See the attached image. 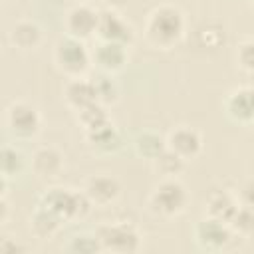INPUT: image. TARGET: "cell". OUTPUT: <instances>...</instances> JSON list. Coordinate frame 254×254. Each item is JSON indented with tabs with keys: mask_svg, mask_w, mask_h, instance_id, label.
I'll return each instance as SVG.
<instances>
[{
	"mask_svg": "<svg viewBox=\"0 0 254 254\" xmlns=\"http://www.w3.org/2000/svg\"><path fill=\"white\" fill-rule=\"evenodd\" d=\"M62 167V157L54 149H40L34 155V169L40 177H52Z\"/></svg>",
	"mask_w": 254,
	"mask_h": 254,
	"instance_id": "4fadbf2b",
	"label": "cell"
},
{
	"mask_svg": "<svg viewBox=\"0 0 254 254\" xmlns=\"http://www.w3.org/2000/svg\"><path fill=\"white\" fill-rule=\"evenodd\" d=\"M97 18L99 14H95L91 8L87 6H77L69 12L67 16V30L71 38H85L91 32L97 30Z\"/></svg>",
	"mask_w": 254,
	"mask_h": 254,
	"instance_id": "277c9868",
	"label": "cell"
},
{
	"mask_svg": "<svg viewBox=\"0 0 254 254\" xmlns=\"http://www.w3.org/2000/svg\"><path fill=\"white\" fill-rule=\"evenodd\" d=\"M147 32H149V38L155 44H161V46L173 44L183 32V16H181V12L171 8V6H163V8L155 10L151 14V18H149Z\"/></svg>",
	"mask_w": 254,
	"mask_h": 254,
	"instance_id": "6da1fadb",
	"label": "cell"
},
{
	"mask_svg": "<svg viewBox=\"0 0 254 254\" xmlns=\"http://www.w3.org/2000/svg\"><path fill=\"white\" fill-rule=\"evenodd\" d=\"M99 36L105 42H125L129 38V28L113 14V12H101L97 18V30Z\"/></svg>",
	"mask_w": 254,
	"mask_h": 254,
	"instance_id": "ba28073f",
	"label": "cell"
},
{
	"mask_svg": "<svg viewBox=\"0 0 254 254\" xmlns=\"http://www.w3.org/2000/svg\"><path fill=\"white\" fill-rule=\"evenodd\" d=\"M208 208H210V214L216 218V220H232L234 218V214H236V206H234V202L226 196V194H218V196H214L212 200H210V204H208Z\"/></svg>",
	"mask_w": 254,
	"mask_h": 254,
	"instance_id": "9a60e30c",
	"label": "cell"
},
{
	"mask_svg": "<svg viewBox=\"0 0 254 254\" xmlns=\"http://www.w3.org/2000/svg\"><path fill=\"white\" fill-rule=\"evenodd\" d=\"M115 194H117V185L107 177H95L87 185V196L95 202H109Z\"/></svg>",
	"mask_w": 254,
	"mask_h": 254,
	"instance_id": "5bb4252c",
	"label": "cell"
},
{
	"mask_svg": "<svg viewBox=\"0 0 254 254\" xmlns=\"http://www.w3.org/2000/svg\"><path fill=\"white\" fill-rule=\"evenodd\" d=\"M81 2H87V0H81Z\"/></svg>",
	"mask_w": 254,
	"mask_h": 254,
	"instance_id": "cb8c5ba5",
	"label": "cell"
},
{
	"mask_svg": "<svg viewBox=\"0 0 254 254\" xmlns=\"http://www.w3.org/2000/svg\"><path fill=\"white\" fill-rule=\"evenodd\" d=\"M95 60L105 69H117V67H121L123 62H125L123 44H119V42H103L95 50Z\"/></svg>",
	"mask_w": 254,
	"mask_h": 254,
	"instance_id": "30bf717a",
	"label": "cell"
},
{
	"mask_svg": "<svg viewBox=\"0 0 254 254\" xmlns=\"http://www.w3.org/2000/svg\"><path fill=\"white\" fill-rule=\"evenodd\" d=\"M10 125H12V131L22 135V137H28L32 133H36L38 129V113L30 107V105H24V103H16L12 105L10 113Z\"/></svg>",
	"mask_w": 254,
	"mask_h": 254,
	"instance_id": "5b68a950",
	"label": "cell"
},
{
	"mask_svg": "<svg viewBox=\"0 0 254 254\" xmlns=\"http://www.w3.org/2000/svg\"><path fill=\"white\" fill-rule=\"evenodd\" d=\"M20 165H22V155H20L16 149L6 147V149L2 151V171H4V175L18 173Z\"/></svg>",
	"mask_w": 254,
	"mask_h": 254,
	"instance_id": "d6986e66",
	"label": "cell"
},
{
	"mask_svg": "<svg viewBox=\"0 0 254 254\" xmlns=\"http://www.w3.org/2000/svg\"><path fill=\"white\" fill-rule=\"evenodd\" d=\"M137 149H139V153L157 159L165 151V145H163V139L161 137H157L153 133H145V135H141L137 139Z\"/></svg>",
	"mask_w": 254,
	"mask_h": 254,
	"instance_id": "ac0fdd59",
	"label": "cell"
},
{
	"mask_svg": "<svg viewBox=\"0 0 254 254\" xmlns=\"http://www.w3.org/2000/svg\"><path fill=\"white\" fill-rule=\"evenodd\" d=\"M95 89H97V99L103 97V95H111V93H113V85H111V81H109L107 77H99V79L95 81ZM111 97H113V95H111Z\"/></svg>",
	"mask_w": 254,
	"mask_h": 254,
	"instance_id": "7402d4cb",
	"label": "cell"
},
{
	"mask_svg": "<svg viewBox=\"0 0 254 254\" xmlns=\"http://www.w3.org/2000/svg\"><path fill=\"white\" fill-rule=\"evenodd\" d=\"M244 202H246V206L254 208V183H250V185L244 189Z\"/></svg>",
	"mask_w": 254,
	"mask_h": 254,
	"instance_id": "603a6c76",
	"label": "cell"
},
{
	"mask_svg": "<svg viewBox=\"0 0 254 254\" xmlns=\"http://www.w3.org/2000/svg\"><path fill=\"white\" fill-rule=\"evenodd\" d=\"M99 240L113 250H133L137 246V234L127 226H109L101 230Z\"/></svg>",
	"mask_w": 254,
	"mask_h": 254,
	"instance_id": "9c48e42d",
	"label": "cell"
},
{
	"mask_svg": "<svg viewBox=\"0 0 254 254\" xmlns=\"http://www.w3.org/2000/svg\"><path fill=\"white\" fill-rule=\"evenodd\" d=\"M200 149V139L194 131L183 127L177 129L171 137H169V151H173L175 155H179L181 159H189L194 157Z\"/></svg>",
	"mask_w": 254,
	"mask_h": 254,
	"instance_id": "8992f818",
	"label": "cell"
},
{
	"mask_svg": "<svg viewBox=\"0 0 254 254\" xmlns=\"http://www.w3.org/2000/svg\"><path fill=\"white\" fill-rule=\"evenodd\" d=\"M185 198H187L185 189L175 181H165L153 194L155 206L165 214H173V212L181 210L185 204Z\"/></svg>",
	"mask_w": 254,
	"mask_h": 254,
	"instance_id": "3957f363",
	"label": "cell"
},
{
	"mask_svg": "<svg viewBox=\"0 0 254 254\" xmlns=\"http://www.w3.org/2000/svg\"><path fill=\"white\" fill-rule=\"evenodd\" d=\"M232 222L236 224V228H240V230H244V232L254 230V208L246 206V208H242V210H236Z\"/></svg>",
	"mask_w": 254,
	"mask_h": 254,
	"instance_id": "ffe728a7",
	"label": "cell"
},
{
	"mask_svg": "<svg viewBox=\"0 0 254 254\" xmlns=\"http://www.w3.org/2000/svg\"><path fill=\"white\" fill-rule=\"evenodd\" d=\"M67 99L69 103H73L75 107L83 109L87 105H93L97 101V89H95V83H89V81H73L69 87H67Z\"/></svg>",
	"mask_w": 254,
	"mask_h": 254,
	"instance_id": "8fae6325",
	"label": "cell"
},
{
	"mask_svg": "<svg viewBox=\"0 0 254 254\" xmlns=\"http://www.w3.org/2000/svg\"><path fill=\"white\" fill-rule=\"evenodd\" d=\"M89 137H91V141H93L95 147L105 149V151H111V149H115L119 145L117 133L107 123L101 125V127H97V129H93V131H89Z\"/></svg>",
	"mask_w": 254,
	"mask_h": 254,
	"instance_id": "2e32d148",
	"label": "cell"
},
{
	"mask_svg": "<svg viewBox=\"0 0 254 254\" xmlns=\"http://www.w3.org/2000/svg\"><path fill=\"white\" fill-rule=\"evenodd\" d=\"M238 60H240L242 67H246V69L254 71V42H248V44L240 46Z\"/></svg>",
	"mask_w": 254,
	"mask_h": 254,
	"instance_id": "44dd1931",
	"label": "cell"
},
{
	"mask_svg": "<svg viewBox=\"0 0 254 254\" xmlns=\"http://www.w3.org/2000/svg\"><path fill=\"white\" fill-rule=\"evenodd\" d=\"M58 62L62 64V67L65 71L77 73L87 65V54L83 44L77 38H65L64 42H60L58 46Z\"/></svg>",
	"mask_w": 254,
	"mask_h": 254,
	"instance_id": "7a4b0ae2",
	"label": "cell"
},
{
	"mask_svg": "<svg viewBox=\"0 0 254 254\" xmlns=\"http://www.w3.org/2000/svg\"><path fill=\"white\" fill-rule=\"evenodd\" d=\"M228 115L236 121H250L254 117V89H240L226 101Z\"/></svg>",
	"mask_w": 254,
	"mask_h": 254,
	"instance_id": "52a82bcc",
	"label": "cell"
},
{
	"mask_svg": "<svg viewBox=\"0 0 254 254\" xmlns=\"http://www.w3.org/2000/svg\"><path fill=\"white\" fill-rule=\"evenodd\" d=\"M196 236L202 244H210V246H220L226 242L228 238V232L226 228L222 226L220 220L216 218H210V220H202L196 228Z\"/></svg>",
	"mask_w": 254,
	"mask_h": 254,
	"instance_id": "7c38bea8",
	"label": "cell"
},
{
	"mask_svg": "<svg viewBox=\"0 0 254 254\" xmlns=\"http://www.w3.org/2000/svg\"><path fill=\"white\" fill-rule=\"evenodd\" d=\"M14 42L20 46V48H32L38 44V38H40V30L30 24V22H22L14 28V34H12Z\"/></svg>",
	"mask_w": 254,
	"mask_h": 254,
	"instance_id": "e0dca14e",
	"label": "cell"
}]
</instances>
